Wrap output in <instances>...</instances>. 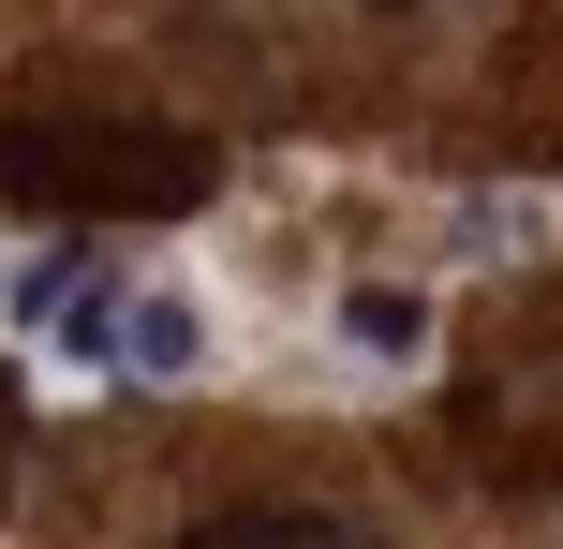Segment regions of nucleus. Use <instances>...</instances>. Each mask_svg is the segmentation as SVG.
<instances>
[{
	"mask_svg": "<svg viewBox=\"0 0 563 549\" xmlns=\"http://www.w3.org/2000/svg\"><path fill=\"white\" fill-rule=\"evenodd\" d=\"M104 372H148V386L208 372V312H194L178 283H119V342H104Z\"/></svg>",
	"mask_w": 563,
	"mask_h": 549,
	"instance_id": "1",
	"label": "nucleus"
},
{
	"mask_svg": "<svg viewBox=\"0 0 563 549\" xmlns=\"http://www.w3.org/2000/svg\"><path fill=\"white\" fill-rule=\"evenodd\" d=\"M15 312H30V342H45L59 372H104V342H119V283L104 267H45Z\"/></svg>",
	"mask_w": 563,
	"mask_h": 549,
	"instance_id": "2",
	"label": "nucleus"
},
{
	"mask_svg": "<svg viewBox=\"0 0 563 549\" xmlns=\"http://www.w3.org/2000/svg\"><path fill=\"white\" fill-rule=\"evenodd\" d=\"M341 356H356V372H416V356H430V297L416 283H341Z\"/></svg>",
	"mask_w": 563,
	"mask_h": 549,
	"instance_id": "3",
	"label": "nucleus"
},
{
	"mask_svg": "<svg viewBox=\"0 0 563 549\" xmlns=\"http://www.w3.org/2000/svg\"><path fill=\"white\" fill-rule=\"evenodd\" d=\"M194 549H371V535H341V520H208Z\"/></svg>",
	"mask_w": 563,
	"mask_h": 549,
	"instance_id": "4",
	"label": "nucleus"
},
{
	"mask_svg": "<svg viewBox=\"0 0 563 549\" xmlns=\"http://www.w3.org/2000/svg\"><path fill=\"white\" fill-rule=\"evenodd\" d=\"M534 238H549V223H534V194H519V208H505V194L460 208V253H534Z\"/></svg>",
	"mask_w": 563,
	"mask_h": 549,
	"instance_id": "5",
	"label": "nucleus"
}]
</instances>
